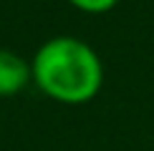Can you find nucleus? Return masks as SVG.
<instances>
[{"label": "nucleus", "instance_id": "nucleus-1", "mask_svg": "<svg viewBox=\"0 0 154 151\" xmlns=\"http://www.w3.org/2000/svg\"><path fill=\"white\" fill-rule=\"evenodd\" d=\"M35 86L58 103L79 106L91 101L104 83V66L99 53L71 35L46 40L30 61Z\"/></svg>", "mask_w": 154, "mask_h": 151}, {"label": "nucleus", "instance_id": "nucleus-2", "mask_svg": "<svg viewBox=\"0 0 154 151\" xmlns=\"http://www.w3.org/2000/svg\"><path fill=\"white\" fill-rule=\"evenodd\" d=\"M28 81H33L30 63L13 50L0 48V98L20 93L28 86Z\"/></svg>", "mask_w": 154, "mask_h": 151}, {"label": "nucleus", "instance_id": "nucleus-3", "mask_svg": "<svg viewBox=\"0 0 154 151\" xmlns=\"http://www.w3.org/2000/svg\"><path fill=\"white\" fill-rule=\"evenodd\" d=\"M68 3L76 5V8L83 10V13H106V10H111L119 0H68Z\"/></svg>", "mask_w": 154, "mask_h": 151}]
</instances>
